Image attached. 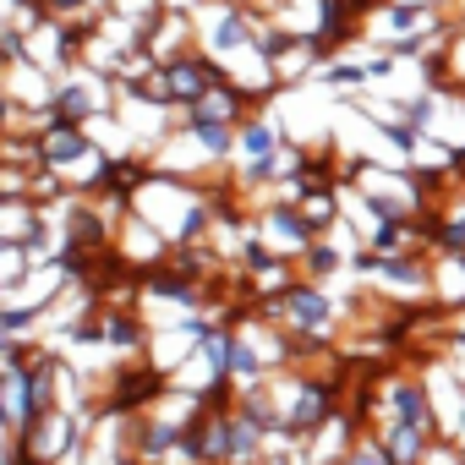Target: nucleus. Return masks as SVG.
<instances>
[{
    "label": "nucleus",
    "mask_w": 465,
    "mask_h": 465,
    "mask_svg": "<svg viewBox=\"0 0 465 465\" xmlns=\"http://www.w3.org/2000/svg\"><path fill=\"white\" fill-rule=\"evenodd\" d=\"M83 153V137H72V132H55V137H45V159L50 164H72Z\"/></svg>",
    "instance_id": "obj_1"
}]
</instances>
